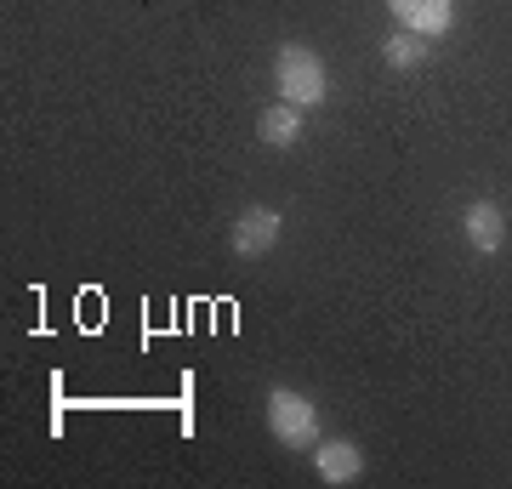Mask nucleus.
I'll list each match as a JSON object with an SVG mask.
<instances>
[{"mask_svg": "<svg viewBox=\"0 0 512 489\" xmlns=\"http://www.w3.org/2000/svg\"><path fill=\"white\" fill-rule=\"evenodd\" d=\"M274 91L296 109H319L330 97V69L313 46H279L274 57Z\"/></svg>", "mask_w": 512, "mask_h": 489, "instance_id": "f257e3e1", "label": "nucleus"}, {"mask_svg": "<svg viewBox=\"0 0 512 489\" xmlns=\"http://www.w3.org/2000/svg\"><path fill=\"white\" fill-rule=\"evenodd\" d=\"M262 416H268V438H274V444H285V450H313V444H319V410H313L308 393L274 387Z\"/></svg>", "mask_w": 512, "mask_h": 489, "instance_id": "f03ea898", "label": "nucleus"}, {"mask_svg": "<svg viewBox=\"0 0 512 489\" xmlns=\"http://www.w3.org/2000/svg\"><path fill=\"white\" fill-rule=\"evenodd\" d=\"M285 234V217H279L274 205H251V211H239L234 234H228V251L234 256H268Z\"/></svg>", "mask_w": 512, "mask_h": 489, "instance_id": "7ed1b4c3", "label": "nucleus"}, {"mask_svg": "<svg viewBox=\"0 0 512 489\" xmlns=\"http://www.w3.org/2000/svg\"><path fill=\"white\" fill-rule=\"evenodd\" d=\"M387 12H393L399 29H410L421 40H439L456 29V0H387Z\"/></svg>", "mask_w": 512, "mask_h": 489, "instance_id": "20e7f679", "label": "nucleus"}, {"mask_svg": "<svg viewBox=\"0 0 512 489\" xmlns=\"http://www.w3.org/2000/svg\"><path fill=\"white\" fill-rule=\"evenodd\" d=\"M313 472L325 484H359L365 478V450L353 438H325V444H313Z\"/></svg>", "mask_w": 512, "mask_h": 489, "instance_id": "39448f33", "label": "nucleus"}, {"mask_svg": "<svg viewBox=\"0 0 512 489\" xmlns=\"http://www.w3.org/2000/svg\"><path fill=\"white\" fill-rule=\"evenodd\" d=\"M461 228H467V245L484 256H495L501 245H507V211L495 200H473L467 211H461Z\"/></svg>", "mask_w": 512, "mask_h": 489, "instance_id": "423d86ee", "label": "nucleus"}, {"mask_svg": "<svg viewBox=\"0 0 512 489\" xmlns=\"http://www.w3.org/2000/svg\"><path fill=\"white\" fill-rule=\"evenodd\" d=\"M302 114H308V109H296V103H285V97H279V103H268V109H262L256 137H262L268 148H296V143H302Z\"/></svg>", "mask_w": 512, "mask_h": 489, "instance_id": "0eeeda50", "label": "nucleus"}, {"mask_svg": "<svg viewBox=\"0 0 512 489\" xmlns=\"http://www.w3.org/2000/svg\"><path fill=\"white\" fill-rule=\"evenodd\" d=\"M382 57H387V69H421V63H427V40L399 29V35L382 46Z\"/></svg>", "mask_w": 512, "mask_h": 489, "instance_id": "6e6552de", "label": "nucleus"}]
</instances>
